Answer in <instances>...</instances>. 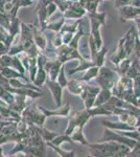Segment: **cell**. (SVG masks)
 <instances>
[{
	"label": "cell",
	"instance_id": "obj_1",
	"mask_svg": "<svg viewBox=\"0 0 140 157\" xmlns=\"http://www.w3.org/2000/svg\"><path fill=\"white\" fill-rule=\"evenodd\" d=\"M90 156L95 157H123L128 156L131 149L123 144L114 140L103 141V143L89 144L88 145Z\"/></svg>",
	"mask_w": 140,
	"mask_h": 157
},
{
	"label": "cell",
	"instance_id": "obj_2",
	"mask_svg": "<svg viewBox=\"0 0 140 157\" xmlns=\"http://www.w3.org/2000/svg\"><path fill=\"white\" fill-rule=\"evenodd\" d=\"M87 16L90 19V35L93 38L96 49L99 50L104 46L103 38H101L100 34V26L106 25L107 13H87Z\"/></svg>",
	"mask_w": 140,
	"mask_h": 157
},
{
	"label": "cell",
	"instance_id": "obj_3",
	"mask_svg": "<svg viewBox=\"0 0 140 157\" xmlns=\"http://www.w3.org/2000/svg\"><path fill=\"white\" fill-rule=\"evenodd\" d=\"M91 117H92V115H91L89 109L75 111L72 114H69V116H68V126L65 131V134L70 135L72 133V131L74 130V128L85 127V125L88 123Z\"/></svg>",
	"mask_w": 140,
	"mask_h": 157
},
{
	"label": "cell",
	"instance_id": "obj_4",
	"mask_svg": "<svg viewBox=\"0 0 140 157\" xmlns=\"http://www.w3.org/2000/svg\"><path fill=\"white\" fill-rule=\"evenodd\" d=\"M118 77L119 75H117V72L114 69H110L109 67L106 66H101L99 67V71L97 77L95 78V81L101 89L111 90Z\"/></svg>",
	"mask_w": 140,
	"mask_h": 157
},
{
	"label": "cell",
	"instance_id": "obj_5",
	"mask_svg": "<svg viewBox=\"0 0 140 157\" xmlns=\"http://www.w3.org/2000/svg\"><path fill=\"white\" fill-rule=\"evenodd\" d=\"M109 140H114V141H117V143L123 144V145L128 146L130 149H133L140 144V141L136 140V139L130 138L128 136H124L123 134L116 132V131L111 130V129H109V128H106L103 137L99 139V143L109 141Z\"/></svg>",
	"mask_w": 140,
	"mask_h": 157
},
{
	"label": "cell",
	"instance_id": "obj_6",
	"mask_svg": "<svg viewBox=\"0 0 140 157\" xmlns=\"http://www.w3.org/2000/svg\"><path fill=\"white\" fill-rule=\"evenodd\" d=\"M101 88L99 86H92L90 84H88L87 82L84 85V89L81 93L80 97L82 98V100L84 101V105H85L86 109H90L93 107L94 101L95 98L97 95V93L100 91Z\"/></svg>",
	"mask_w": 140,
	"mask_h": 157
},
{
	"label": "cell",
	"instance_id": "obj_7",
	"mask_svg": "<svg viewBox=\"0 0 140 157\" xmlns=\"http://www.w3.org/2000/svg\"><path fill=\"white\" fill-rule=\"evenodd\" d=\"M85 15L86 10L80 1H72L70 6L63 13V17L65 19H81Z\"/></svg>",
	"mask_w": 140,
	"mask_h": 157
},
{
	"label": "cell",
	"instance_id": "obj_8",
	"mask_svg": "<svg viewBox=\"0 0 140 157\" xmlns=\"http://www.w3.org/2000/svg\"><path fill=\"white\" fill-rule=\"evenodd\" d=\"M46 85L48 89L50 90V92H51L57 107H60L62 105V97H63V89H64V87H62L57 81H52L49 80V78L46 80Z\"/></svg>",
	"mask_w": 140,
	"mask_h": 157
},
{
	"label": "cell",
	"instance_id": "obj_9",
	"mask_svg": "<svg viewBox=\"0 0 140 157\" xmlns=\"http://www.w3.org/2000/svg\"><path fill=\"white\" fill-rule=\"evenodd\" d=\"M137 34V29L135 26H131V29L126 33V35L123 37V47L126 52L127 58H130L134 50V43H135V36Z\"/></svg>",
	"mask_w": 140,
	"mask_h": 157
},
{
	"label": "cell",
	"instance_id": "obj_10",
	"mask_svg": "<svg viewBox=\"0 0 140 157\" xmlns=\"http://www.w3.org/2000/svg\"><path fill=\"white\" fill-rule=\"evenodd\" d=\"M39 109L46 117H49V116H66L68 117L70 114L71 106L69 105V103H66L64 105H61L60 107H57L55 110H48L43 107H39Z\"/></svg>",
	"mask_w": 140,
	"mask_h": 157
},
{
	"label": "cell",
	"instance_id": "obj_11",
	"mask_svg": "<svg viewBox=\"0 0 140 157\" xmlns=\"http://www.w3.org/2000/svg\"><path fill=\"white\" fill-rule=\"evenodd\" d=\"M124 58H127V56H126V52H124V47H123V39L121 38L118 41V43H117L116 48L114 49V52H112L111 56L109 57V60L116 66V65L118 64L120 61H123Z\"/></svg>",
	"mask_w": 140,
	"mask_h": 157
},
{
	"label": "cell",
	"instance_id": "obj_12",
	"mask_svg": "<svg viewBox=\"0 0 140 157\" xmlns=\"http://www.w3.org/2000/svg\"><path fill=\"white\" fill-rule=\"evenodd\" d=\"M30 26H32V38H34V42H35L36 46L40 50H45L47 47V42H46V38H45L43 32L41 29H38L36 26H32V25H30Z\"/></svg>",
	"mask_w": 140,
	"mask_h": 157
},
{
	"label": "cell",
	"instance_id": "obj_13",
	"mask_svg": "<svg viewBox=\"0 0 140 157\" xmlns=\"http://www.w3.org/2000/svg\"><path fill=\"white\" fill-rule=\"evenodd\" d=\"M101 125H104L106 128H109L111 130L114 131H128V130H133V129H136L135 127H132V126H129L127 124L123 123L120 121H101Z\"/></svg>",
	"mask_w": 140,
	"mask_h": 157
},
{
	"label": "cell",
	"instance_id": "obj_14",
	"mask_svg": "<svg viewBox=\"0 0 140 157\" xmlns=\"http://www.w3.org/2000/svg\"><path fill=\"white\" fill-rule=\"evenodd\" d=\"M86 82H83L81 81L80 78H75V80H71V81H68V84H67V89L68 91L73 95H78L80 97L81 93L84 89V85H85Z\"/></svg>",
	"mask_w": 140,
	"mask_h": 157
},
{
	"label": "cell",
	"instance_id": "obj_15",
	"mask_svg": "<svg viewBox=\"0 0 140 157\" xmlns=\"http://www.w3.org/2000/svg\"><path fill=\"white\" fill-rule=\"evenodd\" d=\"M70 137L74 143H80L82 145L88 146L89 143L87 141V139L84 136V127H76L74 128V130L72 131V133L70 134Z\"/></svg>",
	"mask_w": 140,
	"mask_h": 157
},
{
	"label": "cell",
	"instance_id": "obj_16",
	"mask_svg": "<svg viewBox=\"0 0 140 157\" xmlns=\"http://www.w3.org/2000/svg\"><path fill=\"white\" fill-rule=\"evenodd\" d=\"M65 20L66 19L63 17V15H62L61 18H58L57 20H53V21H49V20H48L46 23H45L44 27H43V30L50 29V30H53V32H55V33L60 32L61 29H62V26L65 23Z\"/></svg>",
	"mask_w": 140,
	"mask_h": 157
},
{
	"label": "cell",
	"instance_id": "obj_17",
	"mask_svg": "<svg viewBox=\"0 0 140 157\" xmlns=\"http://www.w3.org/2000/svg\"><path fill=\"white\" fill-rule=\"evenodd\" d=\"M111 97H112V92L110 89H100V91L97 93V95H96V98H95L93 107L100 106V105H103V104H105Z\"/></svg>",
	"mask_w": 140,
	"mask_h": 157
},
{
	"label": "cell",
	"instance_id": "obj_18",
	"mask_svg": "<svg viewBox=\"0 0 140 157\" xmlns=\"http://www.w3.org/2000/svg\"><path fill=\"white\" fill-rule=\"evenodd\" d=\"M0 73H1L3 77H6V78H24L25 81H27V78L24 77V75H22V73H20L19 71H17L16 69H14V68H11V67H2V69L0 70Z\"/></svg>",
	"mask_w": 140,
	"mask_h": 157
},
{
	"label": "cell",
	"instance_id": "obj_19",
	"mask_svg": "<svg viewBox=\"0 0 140 157\" xmlns=\"http://www.w3.org/2000/svg\"><path fill=\"white\" fill-rule=\"evenodd\" d=\"M93 65H94V63L90 59H85V58H83V59L80 60V64H78V66H76L75 68H73V69L69 70V75H74V73H76V72L84 71V70L88 69L89 67L93 66Z\"/></svg>",
	"mask_w": 140,
	"mask_h": 157
},
{
	"label": "cell",
	"instance_id": "obj_20",
	"mask_svg": "<svg viewBox=\"0 0 140 157\" xmlns=\"http://www.w3.org/2000/svg\"><path fill=\"white\" fill-rule=\"evenodd\" d=\"M98 71H99V67L93 65V66L89 67L88 69L85 70V73H84V75L80 78V80L83 81V82L89 83L91 80H93V78H95L96 77H97Z\"/></svg>",
	"mask_w": 140,
	"mask_h": 157
},
{
	"label": "cell",
	"instance_id": "obj_21",
	"mask_svg": "<svg viewBox=\"0 0 140 157\" xmlns=\"http://www.w3.org/2000/svg\"><path fill=\"white\" fill-rule=\"evenodd\" d=\"M36 129H37L38 133L40 134V136L43 138V140H44V141H51L52 139L59 134L57 132H51V131L47 130V129L44 128L43 126L36 125Z\"/></svg>",
	"mask_w": 140,
	"mask_h": 157
},
{
	"label": "cell",
	"instance_id": "obj_22",
	"mask_svg": "<svg viewBox=\"0 0 140 157\" xmlns=\"http://www.w3.org/2000/svg\"><path fill=\"white\" fill-rule=\"evenodd\" d=\"M131 63H132V61L130 58H124L123 61H120V62L116 65V68H115V71L117 72V75H118L119 77H120V75H126Z\"/></svg>",
	"mask_w": 140,
	"mask_h": 157
},
{
	"label": "cell",
	"instance_id": "obj_23",
	"mask_svg": "<svg viewBox=\"0 0 140 157\" xmlns=\"http://www.w3.org/2000/svg\"><path fill=\"white\" fill-rule=\"evenodd\" d=\"M139 75H140V70H139V65H138V59L136 58L134 61H132V63H131V65H130L126 75L133 80V78H135Z\"/></svg>",
	"mask_w": 140,
	"mask_h": 157
},
{
	"label": "cell",
	"instance_id": "obj_24",
	"mask_svg": "<svg viewBox=\"0 0 140 157\" xmlns=\"http://www.w3.org/2000/svg\"><path fill=\"white\" fill-rule=\"evenodd\" d=\"M46 147H49V148H51L53 151H55L57 153L59 154L60 156L62 157H73L75 156V151H71V152H68V151H65V150H62V149L60 148V146H55L51 144L50 141H46Z\"/></svg>",
	"mask_w": 140,
	"mask_h": 157
},
{
	"label": "cell",
	"instance_id": "obj_25",
	"mask_svg": "<svg viewBox=\"0 0 140 157\" xmlns=\"http://www.w3.org/2000/svg\"><path fill=\"white\" fill-rule=\"evenodd\" d=\"M51 144H53V145H55V146H61L62 144H64V143H70L71 145H74V141L71 139V137L69 135H67V134H60L59 133L57 136H55V138L52 139L51 141H50Z\"/></svg>",
	"mask_w": 140,
	"mask_h": 157
},
{
	"label": "cell",
	"instance_id": "obj_26",
	"mask_svg": "<svg viewBox=\"0 0 140 157\" xmlns=\"http://www.w3.org/2000/svg\"><path fill=\"white\" fill-rule=\"evenodd\" d=\"M20 25H19V19L18 18H13L11 20V23L9 25V37H11V40L13 41L14 38L18 36L20 32Z\"/></svg>",
	"mask_w": 140,
	"mask_h": 157
},
{
	"label": "cell",
	"instance_id": "obj_27",
	"mask_svg": "<svg viewBox=\"0 0 140 157\" xmlns=\"http://www.w3.org/2000/svg\"><path fill=\"white\" fill-rule=\"evenodd\" d=\"M12 67L14 68V69H16L17 71H19L20 73H22V75H24L25 72V68L23 66V64H22L21 60H20L19 56L15 55L13 56V63H12Z\"/></svg>",
	"mask_w": 140,
	"mask_h": 157
},
{
	"label": "cell",
	"instance_id": "obj_28",
	"mask_svg": "<svg viewBox=\"0 0 140 157\" xmlns=\"http://www.w3.org/2000/svg\"><path fill=\"white\" fill-rule=\"evenodd\" d=\"M57 82L60 84L62 87H66L68 84V80L66 78V75H65V69H64V64L61 66V69H60V72H59L58 77H57Z\"/></svg>",
	"mask_w": 140,
	"mask_h": 157
},
{
	"label": "cell",
	"instance_id": "obj_29",
	"mask_svg": "<svg viewBox=\"0 0 140 157\" xmlns=\"http://www.w3.org/2000/svg\"><path fill=\"white\" fill-rule=\"evenodd\" d=\"M133 91L135 97L138 98L140 97V75L133 78Z\"/></svg>",
	"mask_w": 140,
	"mask_h": 157
},
{
	"label": "cell",
	"instance_id": "obj_30",
	"mask_svg": "<svg viewBox=\"0 0 140 157\" xmlns=\"http://www.w3.org/2000/svg\"><path fill=\"white\" fill-rule=\"evenodd\" d=\"M0 59L1 62L3 64V67H12V63H13V56L9 54H3L0 56Z\"/></svg>",
	"mask_w": 140,
	"mask_h": 157
},
{
	"label": "cell",
	"instance_id": "obj_31",
	"mask_svg": "<svg viewBox=\"0 0 140 157\" xmlns=\"http://www.w3.org/2000/svg\"><path fill=\"white\" fill-rule=\"evenodd\" d=\"M133 52H135L137 59H140V38L138 36V33L135 36V43H134V50Z\"/></svg>",
	"mask_w": 140,
	"mask_h": 157
},
{
	"label": "cell",
	"instance_id": "obj_32",
	"mask_svg": "<svg viewBox=\"0 0 140 157\" xmlns=\"http://www.w3.org/2000/svg\"><path fill=\"white\" fill-rule=\"evenodd\" d=\"M52 45L55 48H58V47L62 46L63 45V41H62V34L60 32L57 33L55 36H53L52 38Z\"/></svg>",
	"mask_w": 140,
	"mask_h": 157
},
{
	"label": "cell",
	"instance_id": "obj_33",
	"mask_svg": "<svg viewBox=\"0 0 140 157\" xmlns=\"http://www.w3.org/2000/svg\"><path fill=\"white\" fill-rule=\"evenodd\" d=\"M114 1V7L115 9H120L126 6H130L131 0H113Z\"/></svg>",
	"mask_w": 140,
	"mask_h": 157
},
{
	"label": "cell",
	"instance_id": "obj_34",
	"mask_svg": "<svg viewBox=\"0 0 140 157\" xmlns=\"http://www.w3.org/2000/svg\"><path fill=\"white\" fill-rule=\"evenodd\" d=\"M130 6H135V7H140V0H131Z\"/></svg>",
	"mask_w": 140,
	"mask_h": 157
},
{
	"label": "cell",
	"instance_id": "obj_35",
	"mask_svg": "<svg viewBox=\"0 0 140 157\" xmlns=\"http://www.w3.org/2000/svg\"><path fill=\"white\" fill-rule=\"evenodd\" d=\"M137 107L140 108V97L137 98Z\"/></svg>",
	"mask_w": 140,
	"mask_h": 157
},
{
	"label": "cell",
	"instance_id": "obj_36",
	"mask_svg": "<svg viewBox=\"0 0 140 157\" xmlns=\"http://www.w3.org/2000/svg\"><path fill=\"white\" fill-rule=\"evenodd\" d=\"M0 156H3V150H2L1 147H0Z\"/></svg>",
	"mask_w": 140,
	"mask_h": 157
},
{
	"label": "cell",
	"instance_id": "obj_37",
	"mask_svg": "<svg viewBox=\"0 0 140 157\" xmlns=\"http://www.w3.org/2000/svg\"><path fill=\"white\" fill-rule=\"evenodd\" d=\"M2 67H3V64H2V62H1V59H0V70L2 69Z\"/></svg>",
	"mask_w": 140,
	"mask_h": 157
},
{
	"label": "cell",
	"instance_id": "obj_38",
	"mask_svg": "<svg viewBox=\"0 0 140 157\" xmlns=\"http://www.w3.org/2000/svg\"><path fill=\"white\" fill-rule=\"evenodd\" d=\"M138 65H139V70H140V59H138Z\"/></svg>",
	"mask_w": 140,
	"mask_h": 157
}]
</instances>
